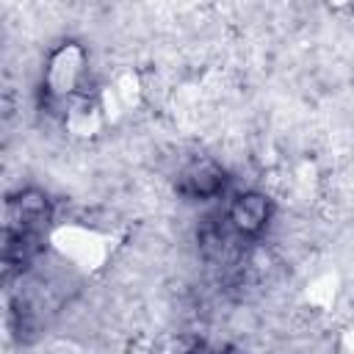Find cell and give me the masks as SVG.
<instances>
[{
    "mask_svg": "<svg viewBox=\"0 0 354 354\" xmlns=\"http://www.w3.org/2000/svg\"><path fill=\"white\" fill-rule=\"evenodd\" d=\"M221 188H224V174L210 160H199V163L188 166L183 171V180H180V191L188 196H199V199H210Z\"/></svg>",
    "mask_w": 354,
    "mask_h": 354,
    "instance_id": "cell-3",
    "label": "cell"
},
{
    "mask_svg": "<svg viewBox=\"0 0 354 354\" xmlns=\"http://www.w3.org/2000/svg\"><path fill=\"white\" fill-rule=\"evenodd\" d=\"M224 354H241V351H235V348H227V351H224Z\"/></svg>",
    "mask_w": 354,
    "mask_h": 354,
    "instance_id": "cell-4",
    "label": "cell"
},
{
    "mask_svg": "<svg viewBox=\"0 0 354 354\" xmlns=\"http://www.w3.org/2000/svg\"><path fill=\"white\" fill-rule=\"evenodd\" d=\"M268 216H271V205L263 194L257 191H246V194H238L232 202H230V210H227V221L235 232L241 235H257L266 224H268Z\"/></svg>",
    "mask_w": 354,
    "mask_h": 354,
    "instance_id": "cell-2",
    "label": "cell"
},
{
    "mask_svg": "<svg viewBox=\"0 0 354 354\" xmlns=\"http://www.w3.org/2000/svg\"><path fill=\"white\" fill-rule=\"evenodd\" d=\"M50 224V202L39 191H25L6 202V235H36Z\"/></svg>",
    "mask_w": 354,
    "mask_h": 354,
    "instance_id": "cell-1",
    "label": "cell"
}]
</instances>
